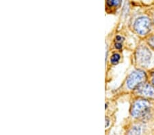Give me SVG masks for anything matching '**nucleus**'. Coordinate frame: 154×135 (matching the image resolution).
I'll return each instance as SVG.
<instances>
[{
	"instance_id": "4",
	"label": "nucleus",
	"mask_w": 154,
	"mask_h": 135,
	"mask_svg": "<svg viewBox=\"0 0 154 135\" xmlns=\"http://www.w3.org/2000/svg\"><path fill=\"white\" fill-rule=\"evenodd\" d=\"M146 75H147V81H146L154 86V68L147 70Z\"/></svg>"
},
{
	"instance_id": "3",
	"label": "nucleus",
	"mask_w": 154,
	"mask_h": 135,
	"mask_svg": "<svg viewBox=\"0 0 154 135\" xmlns=\"http://www.w3.org/2000/svg\"><path fill=\"white\" fill-rule=\"evenodd\" d=\"M147 81V75L145 70L137 69L134 71L126 78L125 89L127 91L134 92L139 85Z\"/></svg>"
},
{
	"instance_id": "5",
	"label": "nucleus",
	"mask_w": 154,
	"mask_h": 135,
	"mask_svg": "<svg viewBox=\"0 0 154 135\" xmlns=\"http://www.w3.org/2000/svg\"><path fill=\"white\" fill-rule=\"evenodd\" d=\"M141 134V129L140 128L137 126H133L128 132V135H140Z\"/></svg>"
},
{
	"instance_id": "8",
	"label": "nucleus",
	"mask_w": 154,
	"mask_h": 135,
	"mask_svg": "<svg viewBox=\"0 0 154 135\" xmlns=\"http://www.w3.org/2000/svg\"><path fill=\"white\" fill-rule=\"evenodd\" d=\"M153 25H154V19H153Z\"/></svg>"
},
{
	"instance_id": "2",
	"label": "nucleus",
	"mask_w": 154,
	"mask_h": 135,
	"mask_svg": "<svg viewBox=\"0 0 154 135\" xmlns=\"http://www.w3.org/2000/svg\"><path fill=\"white\" fill-rule=\"evenodd\" d=\"M133 30L138 36L146 38L154 34V25L149 17L140 16L134 23Z\"/></svg>"
},
{
	"instance_id": "6",
	"label": "nucleus",
	"mask_w": 154,
	"mask_h": 135,
	"mask_svg": "<svg viewBox=\"0 0 154 135\" xmlns=\"http://www.w3.org/2000/svg\"><path fill=\"white\" fill-rule=\"evenodd\" d=\"M121 59V55H119V53H115L112 55V57H110V61L111 63L114 65H116V63H118L120 61Z\"/></svg>"
},
{
	"instance_id": "1",
	"label": "nucleus",
	"mask_w": 154,
	"mask_h": 135,
	"mask_svg": "<svg viewBox=\"0 0 154 135\" xmlns=\"http://www.w3.org/2000/svg\"><path fill=\"white\" fill-rule=\"evenodd\" d=\"M134 60L136 64L140 67V70H149L154 68V51L145 41L136 48Z\"/></svg>"
},
{
	"instance_id": "7",
	"label": "nucleus",
	"mask_w": 154,
	"mask_h": 135,
	"mask_svg": "<svg viewBox=\"0 0 154 135\" xmlns=\"http://www.w3.org/2000/svg\"><path fill=\"white\" fill-rule=\"evenodd\" d=\"M120 4V0H107V4L109 6H117Z\"/></svg>"
}]
</instances>
